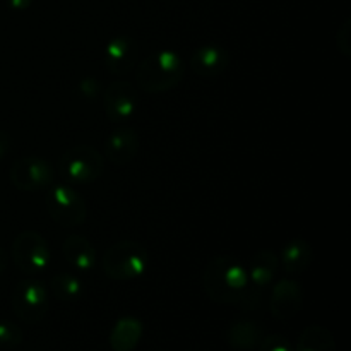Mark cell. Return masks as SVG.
I'll return each mask as SVG.
<instances>
[{
	"mask_svg": "<svg viewBox=\"0 0 351 351\" xmlns=\"http://www.w3.org/2000/svg\"><path fill=\"white\" fill-rule=\"evenodd\" d=\"M101 267L110 280H136L147 267V249L136 240L113 243L103 256Z\"/></svg>",
	"mask_w": 351,
	"mask_h": 351,
	"instance_id": "3",
	"label": "cell"
},
{
	"mask_svg": "<svg viewBox=\"0 0 351 351\" xmlns=\"http://www.w3.org/2000/svg\"><path fill=\"white\" fill-rule=\"evenodd\" d=\"M103 108L112 122H127L137 108V93L132 82L113 81L108 84L103 93Z\"/></svg>",
	"mask_w": 351,
	"mask_h": 351,
	"instance_id": "9",
	"label": "cell"
},
{
	"mask_svg": "<svg viewBox=\"0 0 351 351\" xmlns=\"http://www.w3.org/2000/svg\"><path fill=\"white\" fill-rule=\"evenodd\" d=\"M14 264L19 271L26 274L43 273L51 261V252L48 242L41 233L34 230H26L16 237L10 249Z\"/></svg>",
	"mask_w": 351,
	"mask_h": 351,
	"instance_id": "6",
	"label": "cell"
},
{
	"mask_svg": "<svg viewBox=\"0 0 351 351\" xmlns=\"http://www.w3.org/2000/svg\"><path fill=\"white\" fill-rule=\"evenodd\" d=\"M10 305L14 314L26 324H36L43 321L50 308L47 285L33 278L19 281L12 290Z\"/></svg>",
	"mask_w": 351,
	"mask_h": 351,
	"instance_id": "4",
	"label": "cell"
},
{
	"mask_svg": "<svg viewBox=\"0 0 351 351\" xmlns=\"http://www.w3.org/2000/svg\"><path fill=\"white\" fill-rule=\"evenodd\" d=\"M9 178L14 187L19 189V191L34 192L50 187L55 178V171L53 167L45 158L26 156L17 160L10 167Z\"/></svg>",
	"mask_w": 351,
	"mask_h": 351,
	"instance_id": "8",
	"label": "cell"
},
{
	"mask_svg": "<svg viewBox=\"0 0 351 351\" xmlns=\"http://www.w3.org/2000/svg\"><path fill=\"white\" fill-rule=\"evenodd\" d=\"M202 288L213 302L223 305H243L254 308L261 302L263 290L249 281V274L237 257H213L202 273Z\"/></svg>",
	"mask_w": 351,
	"mask_h": 351,
	"instance_id": "1",
	"label": "cell"
},
{
	"mask_svg": "<svg viewBox=\"0 0 351 351\" xmlns=\"http://www.w3.org/2000/svg\"><path fill=\"white\" fill-rule=\"evenodd\" d=\"M65 261L77 271H89L95 267L96 250L93 243L82 235H69L62 243Z\"/></svg>",
	"mask_w": 351,
	"mask_h": 351,
	"instance_id": "15",
	"label": "cell"
},
{
	"mask_svg": "<svg viewBox=\"0 0 351 351\" xmlns=\"http://www.w3.org/2000/svg\"><path fill=\"white\" fill-rule=\"evenodd\" d=\"M105 170V160L95 147L74 146L65 151L60 158V171L72 184H89L101 177Z\"/></svg>",
	"mask_w": 351,
	"mask_h": 351,
	"instance_id": "7",
	"label": "cell"
},
{
	"mask_svg": "<svg viewBox=\"0 0 351 351\" xmlns=\"http://www.w3.org/2000/svg\"><path fill=\"white\" fill-rule=\"evenodd\" d=\"M9 147H10L9 134L3 132V130H0V160H2V158L5 156L7 151H9Z\"/></svg>",
	"mask_w": 351,
	"mask_h": 351,
	"instance_id": "25",
	"label": "cell"
},
{
	"mask_svg": "<svg viewBox=\"0 0 351 351\" xmlns=\"http://www.w3.org/2000/svg\"><path fill=\"white\" fill-rule=\"evenodd\" d=\"M230 65V53L219 45L208 43L195 48L189 57V67L201 77L211 79L223 74Z\"/></svg>",
	"mask_w": 351,
	"mask_h": 351,
	"instance_id": "12",
	"label": "cell"
},
{
	"mask_svg": "<svg viewBox=\"0 0 351 351\" xmlns=\"http://www.w3.org/2000/svg\"><path fill=\"white\" fill-rule=\"evenodd\" d=\"M23 331L16 322L5 321V319L0 321V348H17L23 343Z\"/></svg>",
	"mask_w": 351,
	"mask_h": 351,
	"instance_id": "21",
	"label": "cell"
},
{
	"mask_svg": "<svg viewBox=\"0 0 351 351\" xmlns=\"http://www.w3.org/2000/svg\"><path fill=\"white\" fill-rule=\"evenodd\" d=\"M257 350L259 351H295V346L291 345L290 339L285 338L283 335L271 332V335L263 336Z\"/></svg>",
	"mask_w": 351,
	"mask_h": 351,
	"instance_id": "22",
	"label": "cell"
},
{
	"mask_svg": "<svg viewBox=\"0 0 351 351\" xmlns=\"http://www.w3.org/2000/svg\"><path fill=\"white\" fill-rule=\"evenodd\" d=\"M185 74V62L177 51L158 50L147 55L136 69V82L143 91L165 93L177 88Z\"/></svg>",
	"mask_w": 351,
	"mask_h": 351,
	"instance_id": "2",
	"label": "cell"
},
{
	"mask_svg": "<svg viewBox=\"0 0 351 351\" xmlns=\"http://www.w3.org/2000/svg\"><path fill=\"white\" fill-rule=\"evenodd\" d=\"M139 45L129 34L112 38L105 47V65L110 74L125 75L137 65Z\"/></svg>",
	"mask_w": 351,
	"mask_h": 351,
	"instance_id": "11",
	"label": "cell"
},
{
	"mask_svg": "<svg viewBox=\"0 0 351 351\" xmlns=\"http://www.w3.org/2000/svg\"><path fill=\"white\" fill-rule=\"evenodd\" d=\"M295 351H336V341L324 326H307L298 336Z\"/></svg>",
	"mask_w": 351,
	"mask_h": 351,
	"instance_id": "19",
	"label": "cell"
},
{
	"mask_svg": "<svg viewBox=\"0 0 351 351\" xmlns=\"http://www.w3.org/2000/svg\"><path fill=\"white\" fill-rule=\"evenodd\" d=\"M350 34H351V19H345L343 26L338 29L336 34V47L341 51L345 57L351 55V43H350Z\"/></svg>",
	"mask_w": 351,
	"mask_h": 351,
	"instance_id": "23",
	"label": "cell"
},
{
	"mask_svg": "<svg viewBox=\"0 0 351 351\" xmlns=\"http://www.w3.org/2000/svg\"><path fill=\"white\" fill-rule=\"evenodd\" d=\"M144 326L137 317L127 315V317L119 319L110 332V348L113 351H132L139 345L143 338Z\"/></svg>",
	"mask_w": 351,
	"mask_h": 351,
	"instance_id": "16",
	"label": "cell"
},
{
	"mask_svg": "<svg viewBox=\"0 0 351 351\" xmlns=\"http://www.w3.org/2000/svg\"><path fill=\"white\" fill-rule=\"evenodd\" d=\"M79 89H81L82 95L89 96V98H95L99 93V82L95 77H84L79 82Z\"/></svg>",
	"mask_w": 351,
	"mask_h": 351,
	"instance_id": "24",
	"label": "cell"
},
{
	"mask_svg": "<svg viewBox=\"0 0 351 351\" xmlns=\"http://www.w3.org/2000/svg\"><path fill=\"white\" fill-rule=\"evenodd\" d=\"M312 245L304 239H291L281 250V266L287 274H302L312 263Z\"/></svg>",
	"mask_w": 351,
	"mask_h": 351,
	"instance_id": "17",
	"label": "cell"
},
{
	"mask_svg": "<svg viewBox=\"0 0 351 351\" xmlns=\"http://www.w3.org/2000/svg\"><path fill=\"white\" fill-rule=\"evenodd\" d=\"M264 332L257 322L249 319L233 321L226 329V343L237 351H254L259 346Z\"/></svg>",
	"mask_w": 351,
	"mask_h": 351,
	"instance_id": "14",
	"label": "cell"
},
{
	"mask_svg": "<svg viewBox=\"0 0 351 351\" xmlns=\"http://www.w3.org/2000/svg\"><path fill=\"white\" fill-rule=\"evenodd\" d=\"M47 209L50 218L64 228L82 225L88 216L84 197L71 185H53L47 192Z\"/></svg>",
	"mask_w": 351,
	"mask_h": 351,
	"instance_id": "5",
	"label": "cell"
},
{
	"mask_svg": "<svg viewBox=\"0 0 351 351\" xmlns=\"http://www.w3.org/2000/svg\"><path fill=\"white\" fill-rule=\"evenodd\" d=\"M139 153V134L132 127H119L105 143V156L115 165H127Z\"/></svg>",
	"mask_w": 351,
	"mask_h": 351,
	"instance_id": "13",
	"label": "cell"
},
{
	"mask_svg": "<svg viewBox=\"0 0 351 351\" xmlns=\"http://www.w3.org/2000/svg\"><path fill=\"white\" fill-rule=\"evenodd\" d=\"M33 3V0H7V5L14 10H26Z\"/></svg>",
	"mask_w": 351,
	"mask_h": 351,
	"instance_id": "26",
	"label": "cell"
},
{
	"mask_svg": "<svg viewBox=\"0 0 351 351\" xmlns=\"http://www.w3.org/2000/svg\"><path fill=\"white\" fill-rule=\"evenodd\" d=\"M278 266H280V257H278L273 250H259V252L252 257L250 267L249 271H247L250 285L256 287L257 290H264V288L273 281L274 274L278 273Z\"/></svg>",
	"mask_w": 351,
	"mask_h": 351,
	"instance_id": "18",
	"label": "cell"
},
{
	"mask_svg": "<svg viewBox=\"0 0 351 351\" xmlns=\"http://www.w3.org/2000/svg\"><path fill=\"white\" fill-rule=\"evenodd\" d=\"M7 263H9V257H7V254L3 252L2 249H0V274H2L3 271H5Z\"/></svg>",
	"mask_w": 351,
	"mask_h": 351,
	"instance_id": "27",
	"label": "cell"
},
{
	"mask_svg": "<svg viewBox=\"0 0 351 351\" xmlns=\"http://www.w3.org/2000/svg\"><path fill=\"white\" fill-rule=\"evenodd\" d=\"M304 304V290L300 283L290 278H283L273 287L269 298L271 315L278 321H290L300 312Z\"/></svg>",
	"mask_w": 351,
	"mask_h": 351,
	"instance_id": "10",
	"label": "cell"
},
{
	"mask_svg": "<svg viewBox=\"0 0 351 351\" xmlns=\"http://www.w3.org/2000/svg\"><path fill=\"white\" fill-rule=\"evenodd\" d=\"M50 290L62 302L77 300L82 293V281L72 273H57L51 278Z\"/></svg>",
	"mask_w": 351,
	"mask_h": 351,
	"instance_id": "20",
	"label": "cell"
}]
</instances>
